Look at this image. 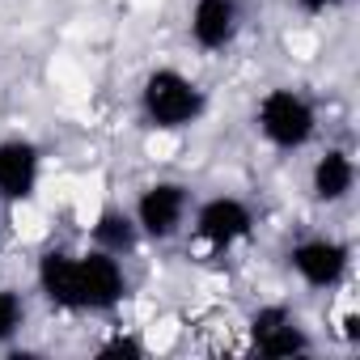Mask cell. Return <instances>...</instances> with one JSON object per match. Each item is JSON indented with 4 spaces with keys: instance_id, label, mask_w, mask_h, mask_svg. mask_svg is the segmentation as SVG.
I'll use <instances>...</instances> for the list:
<instances>
[{
    "instance_id": "277c9868",
    "label": "cell",
    "mask_w": 360,
    "mask_h": 360,
    "mask_svg": "<svg viewBox=\"0 0 360 360\" xmlns=\"http://www.w3.org/2000/svg\"><path fill=\"white\" fill-rule=\"evenodd\" d=\"M191 238L204 250H233L255 233V208L238 195H208L191 204Z\"/></svg>"
},
{
    "instance_id": "5bb4252c",
    "label": "cell",
    "mask_w": 360,
    "mask_h": 360,
    "mask_svg": "<svg viewBox=\"0 0 360 360\" xmlns=\"http://www.w3.org/2000/svg\"><path fill=\"white\" fill-rule=\"evenodd\" d=\"M339 0H297V9L301 13H309V18H318V13H326V9H335Z\"/></svg>"
},
{
    "instance_id": "9c48e42d",
    "label": "cell",
    "mask_w": 360,
    "mask_h": 360,
    "mask_svg": "<svg viewBox=\"0 0 360 360\" xmlns=\"http://www.w3.org/2000/svg\"><path fill=\"white\" fill-rule=\"evenodd\" d=\"M43 183V148L30 136L0 140V204H30Z\"/></svg>"
},
{
    "instance_id": "7a4b0ae2",
    "label": "cell",
    "mask_w": 360,
    "mask_h": 360,
    "mask_svg": "<svg viewBox=\"0 0 360 360\" xmlns=\"http://www.w3.org/2000/svg\"><path fill=\"white\" fill-rule=\"evenodd\" d=\"M255 131L280 153H301L318 136V106L292 85H271L255 102Z\"/></svg>"
},
{
    "instance_id": "8fae6325",
    "label": "cell",
    "mask_w": 360,
    "mask_h": 360,
    "mask_svg": "<svg viewBox=\"0 0 360 360\" xmlns=\"http://www.w3.org/2000/svg\"><path fill=\"white\" fill-rule=\"evenodd\" d=\"M144 238H140V229H136V217H131V208H102L98 217H94V225H89V246H98V250H106V255H131L136 246H140Z\"/></svg>"
},
{
    "instance_id": "30bf717a",
    "label": "cell",
    "mask_w": 360,
    "mask_h": 360,
    "mask_svg": "<svg viewBox=\"0 0 360 360\" xmlns=\"http://www.w3.org/2000/svg\"><path fill=\"white\" fill-rule=\"evenodd\" d=\"M352 191H356V157L347 148L318 153L314 165H309V195H314V204L335 208V204L352 200Z\"/></svg>"
},
{
    "instance_id": "8992f818",
    "label": "cell",
    "mask_w": 360,
    "mask_h": 360,
    "mask_svg": "<svg viewBox=\"0 0 360 360\" xmlns=\"http://www.w3.org/2000/svg\"><path fill=\"white\" fill-rule=\"evenodd\" d=\"M288 271L305 284V288H318V292H330L347 280L352 271V246L330 238V233H314V238H301L288 246Z\"/></svg>"
},
{
    "instance_id": "4fadbf2b",
    "label": "cell",
    "mask_w": 360,
    "mask_h": 360,
    "mask_svg": "<svg viewBox=\"0 0 360 360\" xmlns=\"http://www.w3.org/2000/svg\"><path fill=\"white\" fill-rule=\"evenodd\" d=\"M98 356H127V360H140V356H144V343H140L136 335H115V339H106V343L98 347Z\"/></svg>"
},
{
    "instance_id": "7c38bea8",
    "label": "cell",
    "mask_w": 360,
    "mask_h": 360,
    "mask_svg": "<svg viewBox=\"0 0 360 360\" xmlns=\"http://www.w3.org/2000/svg\"><path fill=\"white\" fill-rule=\"evenodd\" d=\"M22 326H26V301H22V292L9 288V284H0V347L13 343L22 335Z\"/></svg>"
},
{
    "instance_id": "3957f363",
    "label": "cell",
    "mask_w": 360,
    "mask_h": 360,
    "mask_svg": "<svg viewBox=\"0 0 360 360\" xmlns=\"http://www.w3.org/2000/svg\"><path fill=\"white\" fill-rule=\"evenodd\" d=\"M191 187L178 183V178H157V183H144L136 204H131V217H136V229L144 242H174L178 233L187 229V217H191Z\"/></svg>"
},
{
    "instance_id": "5b68a950",
    "label": "cell",
    "mask_w": 360,
    "mask_h": 360,
    "mask_svg": "<svg viewBox=\"0 0 360 360\" xmlns=\"http://www.w3.org/2000/svg\"><path fill=\"white\" fill-rule=\"evenodd\" d=\"M127 297V271L119 255L98 246L77 250V314H110Z\"/></svg>"
},
{
    "instance_id": "52a82bcc",
    "label": "cell",
    "mask_w": 360,
    "mask_h": 360,
    "mask_svg": "<svg viewBox=\"0 0 360 360\" xmlns=\"http://www.w3.org/2000/svg\"><path fill=\"white\" fill-rule=\"evenodd\" d=\"M250 347L259 356H271V360H292V356H309L314 339L297 322L292 305L271 301V305H259L250 314Z\"/></svg>"
},
{
    "instance_id": "ba28073f",
    "label": "cell",
    "mask_w": 360,
    "mask_h": 360,
    "mask_svg": "<svg viewBox=\"0 0 360 360\" xmlns=\"http://www.w3.org/2000/svg\"><path fill=\"white\" fill-rule=\"evenodd\" d=\"M246 26L242 13V0H191V13H187V39L195 51L204 56H221L238 43Z\"/></svg>"
},
{
    "instance_id": "6da1fadb",
    "label": "cell",
    "mask_w": 360,
    "mask_h": 360,
    "mask_svg": "<svg viewBox=\"0 0 360 360\" xmlns=\"http://www.w3.org/2000/svg\"><path fill=\"white\" fill-rule=\"evenodd\" d=\"M140 119L148 131L157 136H178V131H187L204 119L208 110V94L195 77H187L183 68H153L144 81H140Z\"/></svg>"
}]
</instances>
